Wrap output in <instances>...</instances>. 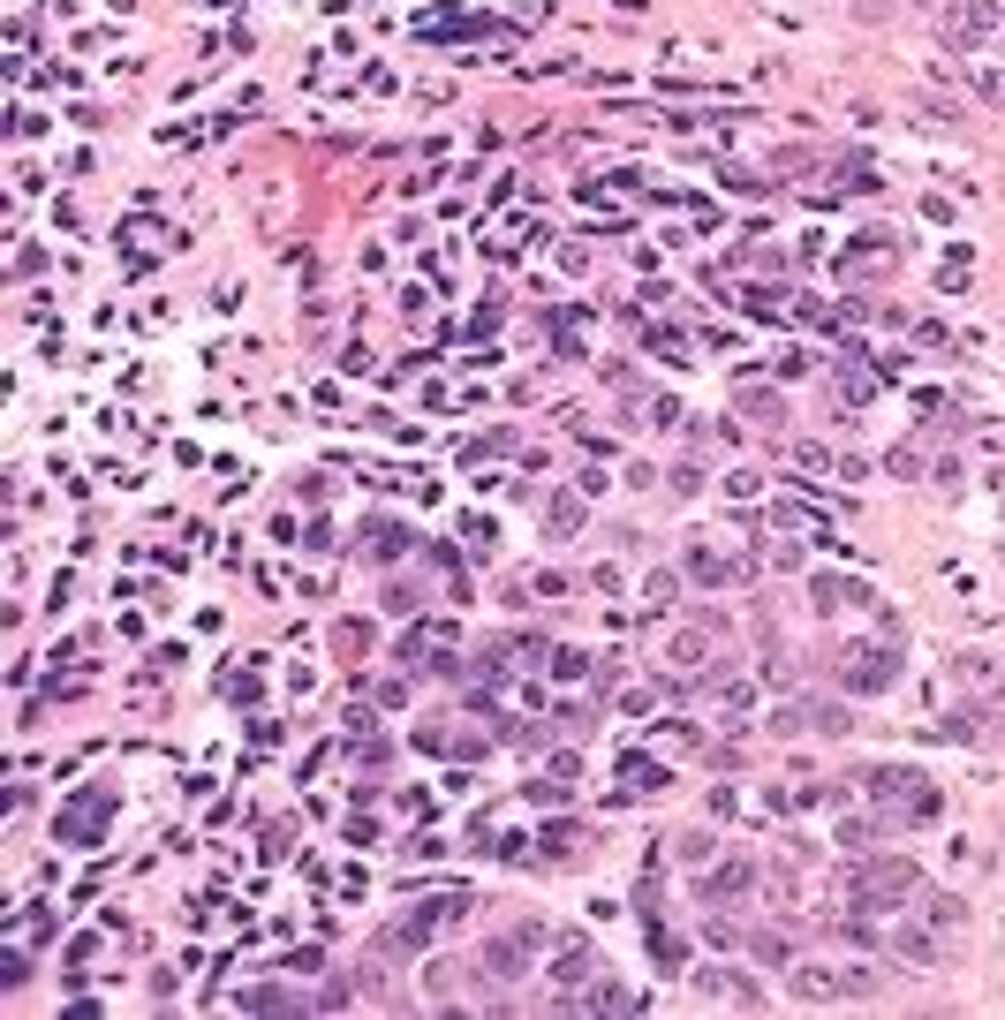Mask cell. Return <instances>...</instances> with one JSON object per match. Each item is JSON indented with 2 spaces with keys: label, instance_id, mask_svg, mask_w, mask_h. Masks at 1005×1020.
Here are the masks:
<instances>
[{
  "label": "cell",
  "instance_id": "1",
  "mask_svg": "<svg viewBox=\"0 0 1005 1020\" xmlns=\"http://www.w3.org/2000/svg\"><path fill=\"white\" fill-rule=\"evenodd\" d=\"M900 892H915V862H885V869H869V877H854V900L862 907H885Z\"/></svg>",
  "mask_w": 1005,
  "mask_h": 1020
},
{
  "label": "cell",
  "instance_id": "2",
  "mask_svg": "<svg viewBox=\"0 0 1005 1020\" xmlns=\"http://www.w3.org/2000/svg\"><path fill=\"white\" fill-rule=\"evenodd\" d=\"M477 975H492V983H514V975H522V945H484V952H477Z\"/></svg>",
  "mask_w": 1005,
  "mask_h": 1020
},
{
  "label": "cell",
  "instance_id": "3",
  "mask_svg": "<svg viewBox=\"0 0 1005 1020\" xmlns=\"http://www.w3.org/2000/svg\"><path fill=\"white\" fill-rule=\"evenodd\" d=\"M99 816H106V794H91V801H76V809H69V832H99Z\"/></svg>",
  "mask_w": 1005,
  "mask_h": 1020
}]
</instances>
